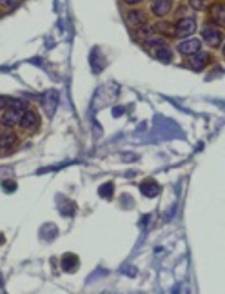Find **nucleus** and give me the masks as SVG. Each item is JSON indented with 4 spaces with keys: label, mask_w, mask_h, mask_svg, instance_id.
<instances>
[{
    "label": "nucleus",
    "mask_w": 225,
    "mask_h": 294,
    "mask_svg": "<svg viewBox=\"0 0 225 294\" xmlns=\"http://www.w3.org/2000/svg\"><path fill=\"white\" fill-rule=\"evenodd\" d=\"M127 22H129L133 28H140V26H144L146 18H144V15H142L140 11H129L127 13Z\"/></svg>",
    "instance_id": "ddd939ff"
},
{
    "label": "nucleus",
    "mask_w": 225,
    "mask_h": 294,
    "mask_svg": "<svg viewBox=\"0 0 225 294\" xmlns=\"http://www.w3.org/2000/svg\"><path fill=\"white\" fill-rule=\"evenodd\" d=\"M191 56H192V58H191V62H189V64H191L192 69H198V71H200V69H203V67L207 66V62H209L207 53L198 51V53H194V55H191Z\"/></svg>",
    "instance_id": "1a4fd4ad"
},
{
    "label": "nucleus",
    "mask_w": 225,
    "mask_h": 294,
    "mask_svg": "<svg viewBox=\"0 0 225 294\" xmlns=\"http://www.w3.org/2000/svg\"><path fill=\"white\" fill-rule=\"evenodd\" d=\"M17 144V134L13 133L11 129H7L4 133L0 134V147H11V145Z\"/></svg>",
    "instance_id": "9b49d317"
},
{
    "label": "nucleus",
    "mask_w": 225,
    "mask_h": 294,
    "mask_svg": "<svg viewBox=\"0 0 225 294\" xmlns=\"http://www.w3.org/2000/svg\"><path fill=\"white\" fill-rule=\"evenodd\" d=\"M125 4H129V6H135V4H140V2H144V0H124Z\"/></svg>",
    "instance_id": "412c9836"
},
{
    "label": "nucleus",
    "mask_w": 225,
    "mask_h": 294,
    "mask_svg": "<svg viewBox=\"0 0 225 294\" xmlns=\"http://www.w3.org/2000/svg\"><path fill=\"white\" fill-rule=\"evenodd\" d=\"M2 185H4V189H6V191H9V193H13V191H15V187H17V183H15V182H4Z\"/></svg>",
    "instance_id": "6ab92c4d"
},
{
    "label": "nucleus",
    "mask_w": 225,
    "mask_h": 294,
    "mask_svg": "<svg viewBox=\"0 0 225 294\" xmlns=\"http://www.w3.org/2000/svg\"><path fill=\"white\" fill-rule=\"evenodd\" d=\"M225 11H224V6L222 4H214L213 7H211V20H213V24H216V26H220V28H224L225 24Z\"/></svg>",
    "instance_id": "6e6552de"
},
{
    "label": "nucleus",
    "mask_w": 225,
    "mask_h": 294,
    "mask_svg": "<svg viewBox=\"0 0 225 294\" xmlns=\"http://www.w3.org/2000/svg\"><path fill=\"white\" fill-rule=\"evenodd\" d=\"M62 269L66 272H75V271H76V269H78V256H76V254H64Z\"/></svg>",
    "instance_id": "9d476101"
},
{
    "label": "nucleus",
    "mask_w": 225,
    "mask_h": 294,
    "mask_svg": "<svg viewBox=\"0 0 225 294\" xmlns=\"http://www.w3.org/2000/svg\"><path fill=\"white\" fill-rule=\"evenodd\" d=\"M156 58H160L162 62H169L171 60V51H169L167 47H158Z\"/></svg>",
    "instance_id": "2eb2a0df"
},
{
    "label": "nucleus",
    "mask_w": 225,
    "mask_h": 294,
    "mask_svg": "<svg viewBox=\"0 0 225 294\" xmlns=\"http://www.w3.org/2000/svg\"><path fill=\"white\" fill-rule=\"evenodd\" d=\"M140 191L144 196L147 198H152V196H156L160 193V185H158L154 180H147V182H142L140 183Z\"/></svg>",
    "instance_id": "0eeeda50"
},
{
    "label": "nucleus",
    "mask_w": 225,
    "mask_h": 294,
    "mask_svg": "<svg viewBox=\"0 0 225 294\" xmlns=\"http://www.w3.org/2000/svg\"><path fill=\"white\" fill-rule=\"evenodd\" d=\"M6 104H7V100H6V98H2V96H0V109H2V107L6 106Z\"/></svg>",
    "instance_id": "4be33fe9"
},
{
    "label": "nucleus",
    "mask_w": 225,
    "mask_h": 294,
    "mask_svg": "<svg viewBox=\"0 0 225 294\" xmlns=\"http://www.w3.org/2000/svg\"><path fill=\"white\" fill-rule=\"evenodd\" d=\"M171 7H173V2L171 0H154L152 2V13L156 15V17H165V15H169V11H171Z\"/></svg>",
    "instance_id": "423d86ee"
},
{
    "label": "nucleus",
    "mask_w": 225,
    "mask_h": 294,
    "mask_svg": "<svg viewBox=\"0 0 225 294\" xmlns=\"http://www.w3.org/2000/svg\"><path fill=\"white\" fill-rule=\"evenodd\" d=\"M147 44L156 45V47H163L165 42H163V39H158V37H149V39H147Z\"/></svg>",
    "instance_id": "f3484780"
},
{
    "label": "nucleus",
    "mask_w": 225,
    "mask_h": 294,
    "mask_svg": "<svg viewBox=\"0 0 225 294\" xmlns=\"http://www.w3.org/2000/svg\"><path fill=\"white\" fill-rule=\"evenodd\" d=\"M18 124H20L22 129H35L38 126V117H37L35 111H28V109H26V111L22 113L20 120H18Z\"/></svg>",
    "instance_id": "39448f33"
},
{
    "label": "nucleus",
    "mask_w": 225,
    "mask_h": 294,
    "mask_svg": "<svg viewBox=\"0 0 225 294\" xmlns=\"http://www.w3.org/2000/svg\"><path fill=\"white\" fill-rule=\"evenodd\" d=\"M44 107H45V111H47V115H53V111H55V107H56V100H58V94L55 93V91H49V93L45 94V98H44Z\"/></svg>",
    "instance_id": "f8f14e48"
},
{
    "label": "nucleus",
    "mask_w": 225,
    "mask_h": 294,
    "mask_svg": "<svg viewBox=\"0 0 225 294\" xmlns=\"http://www.w3.org/2000/svg\"><path fill=\"white\" fill-rule=\"evenodd\" d=\"M112 183L111 182H107V183H104V185H102L100 187V191H98V194H100L102 198H111L112 196Z\"/></svg>",
    "instance_id": "4468645a"
},
{
    "label": "nucleus",
    "mask_w": 225,
    "mask_h": 294,
    "mask_svg": "<svg viewBox=\"0 0 225 294\" xmlns=\"http://www.w3.org/2000/svg\"><path fill=\"white\" fill-rule=\"evenodd\" d=\"M7 104L11 107H15V109H18V111H26L28 109V102L26 100H9Z\"/></svg>",
    "instance_id": "dca6fc26"
},
{
    "label": "nucleus",
    "mask_w": 225,
    "mask_h": 294,
    "mask_svg": "<svg viewBox=\"0 0 225 294\" xmlns=\"http://www.w3.org/2000/svg\"><path fill=\"white\" fill-rule=\"evenodd\" d=\"M18 0H0V6H15Z\"/></svg>",
    "instance_id": "aec40b11"
},
{
    "label": "nucleus",
    "mask_w": 225,
    "mask_h": 294,
    "mask_svg": "<svg viewBox=\"0 0 225 294\" xmlns=\"http://www.w3.org/2000/svg\"><path fill=\"white\" fill-rule=\"evenodd\" d=\"M194 31H196V20H194L192 17L182 18L180 22L175 26V35H176V37H180V39L191 37Z\"/></svg>",
    "instance_id": "f257e3e1"
},
{
    "label": "nucleus",
    "mask_w": 225,
    "mask_h": 294,
    "mask_svg": "<svg viewBox=\"0 0 225 294\" xmlns=\"http://www.w3.org/2000/svg\"><path fill=\"white\" fill-rule=\"evenodd\" d=\"M22 113L24 111H18V109L9 106V109H6L4 115H2V118H0V124H2L4 127L11 129L13 126H17L18 124V120H20V117H22Z\"/></svg>",
    "instance_id": "f03ea898"
},
{
    "label": "nucleus",
    "mask_w": 225,
    "mask_h": 294,
    "mask_svg": "<svg viewBox=\"0 0 225 294\" xmlns=\"http://www.w3.org/2000/svg\"><path fill=\"white\" fill-rule=\"evenodd\" d=\"M202 37L203 40L207 42L209 45H213V47H218L222 44V33H220V29H214L211 26H205L202 29Z\"/></svg>",
    "instance_id": "20e7f679"
},
{
    "label": "nucleus",
    "mask_w": 225,
    "mask_h": 294,
    "mask_svg": "<svg viewBox=\"0 0 225 294\" xmlns=\"http://www.w3.org/2000/svg\"><path fill=\"white\" fill-rule=\"evenodd\" d=\"M205 2H207V0H189V4H191V7H192V9H196V11L203 9V6H205Z\"/></svg>",
    "instance_id": "a211bd4d"
},
{
    "label": "nucleus",
    "mask_w": 225,
    "mask_h": 294,
    "mask_svg": "<svg viewBox=\"0 0 225 294\" xmlns=\"http://www.w3.org/2000/svg\"><path fill=\"white\" fill-rule=\"evenodd\" d=\"M202 49V42L198 39H184L178 44V51H180L182 55H194L198 51Z\"/></svg>",
    "instance_id": "7ed1b4c3"
}]
</instances>
